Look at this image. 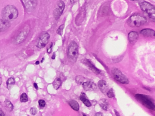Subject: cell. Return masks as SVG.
<instances>
[{"instance_id":"6da1fadb","label":"cell","mask_w":155,"mask_h":116,"mask_svg":"<svg viewBox=\"0 0 155 116\" xmlns=\"http://www.w3.org/2000/svg\"><path fill=\"white\" fill-rule=\"evenodd\" d=\"M18 16V10L13 6L8 5L2 10V19L9 22L16 19Z\"/></svg>"},{"instance_id":"7a4b0ae2","label":"cell","mask_w":155,"mask_h":116,"mask_svg":"<svg viewBox=\"0 0 155 116\" xmlns=\"http://www.w3.org/2000/svg\"><path fill=\"white\" fill-rule=\"evenodd\" d=\"M147 21V19L145 16L140 14H134L128 19L127 24L132 27H138L145 24Z\"/></svg>"},{"instance_id":"3957f363","label":"cell","mask_w":155,"mask_h":116,"mask_svg":"<svg viewBox=\"0 0 155 116\" xmlns=\"http://www.w3.org/2000/svg\"><path fill=\"white\" fill-rule=\"evenodd\" d=\"M78 46L75 41L70 43L68 49L67 56L70 60L76 62L78 56Z\"/></svg>"},{"instance_id":"277c9868","label":"cell","mask_w":155,"mask_h":116,"mask_svg":"<svg viewBox=\"0 0 155 116\" xmlns=\"http://www.w3.org/2000/svg\"><path fill=\"white\" fill-rule=\"evenodd\" d=\"M135 97L140 102L145 106L146 108H149V109L155 110V104L147 96L143 94H135Z\"/></svg>"},{"instance_id":"5b68a950","label":"cell","mask_w":155,"mask_h":116,"mask_svg":"<svg viewBox=\"0 0 155 116\" xmlns=\"http://www.w3.org/2000/svg\"><path fill=\"white\" fill-rule=\"evenodd\" d=\"M140 7L141 10L146 12L149 17L153 21L155 20V6L150 4L149 2H141L140 5Z\"/></svg>"},{"instance_id":"8992f818","label":"cell","mask_w":155,"mask_h":116,"mask_svg":"<svg viewBox=\"0 0 155 116\" xmlns=\"http://www.w3.org/2000/svg\"><path fill=\"white\" fill-rule=\"evenodd\" d=\"M111 72L114 78L118 82L124 84H127L129 83V81L127 77L118 68H112Z\"/></svg>"},{"instance_id":"52a82bcc","label":"cell","mask_w":155,"mask_h":116,"mask_svg":"<svg viewBox=\"0 0 155 116\" xmlns=\"http://www.w3.org/2000/svg\"><path fill=\"white\" fill-rule=\"evenodd\" d=\"M50 37V35L47 32H42L38 38L36 46L39 49H42L45 47L48 42Z\"/></svg>"},{"instance_id":"ba28073f","label":"cell","mask_w":155,"mask_h":116,"mask_svg":"<svg viewBox=\"0 0 155 116\" xmlns=\"http://www.w3.org/2000/svg\"><path fill=\"white\" fill-rule=\"evenodd\" d=\"M29 31V28L27 27H25L23 28V29L16 36L14 40L15 43H16V44H20L23 42L27 36Z\"/></svg>"},{"instance_id":"9c48e42d","label":"cell","mask_w":155,"mask_h":116,"mask_svg":"<svg viewBox=\"0 0 155 116\" xmlns=\"http://www.w3.org/2000/svg\"><path fill=\"white\" fill-rule=\"evenodd\" d=\"M65 3L62 1H59L57 2V7L53 11V16L56 20H58L60 18L65 8Z\"/></svg>"},{"instance_id":"30bf717a","label":"cell","mask_w":155,"mask_h":116,"mask_svg":"<svg viewBox=\"0 0 155 116\" xmlns=\"http://www.w3.org/2000/svg\"><path fill=\"white\" fill-rule=\"evenodd\" d=\"M22 1L28 11L34 10L37 5V0H22Z\"/></svg>"},{"instance_id":"8fae6325","label":"cell","mask_w":155,"mask_h":116,"mask_svg":"<svg viewBox=\"0 0 155 116\" xmlns=\"http://www.w3.org/2000/svg\"><path fill=\"white\" fill-rule=\"evenodd\" d=\"M85 15L86 11L85 8V7H83L82 8V10L80 11L79 13L76 17L75 22L78 26H79L80 25L82 24V22L84 20L85 18Z\"/></svg>"},{"instance_id":"7c38bea8","label":"cell","mask_w":155,"mask_h":116,"mask_svg":"<svg viewBox=\"0 0 155 116\" xmlns=\"http://www.w3.org/2000/svg\"><path fill=\"white\" fill-rule=\"evenodd\" d=\"M82 85L84 90L86 91H94L97 88L96 84L93 82L91 81H86L83 83Z\"/></svg>"},{"instance_id":"4fadbf2b","label":"cell","mask_w":155,"mask_h":116,"mask_svg":"<svg viewBox=\"0 0 155 116\" xmlns=\"http://www.w3.org/2000/svg\"><path fill=\"white\" fill-rule=\"evenodd\" d=\"M83 63L88 66L90 69L92 70V71L95 74H100V73H101L100 71L96 68L89 60H85L83 61Z\"/></svg>"},{"instance_id":"5bb4252c","label":"cell","mask_w":155,"mask_h":116,"mask_svg":"<svg viewBox=\"0 0 155 116\" xmlns=\"http://www.w3.org/2000/svg\"><path fill=\"white\" fill-rule=\"evenodd\" d=\"M98 86L101 92L104 94L107 93L108 91V86L107 83L103 80H100L98 83Z\"/></svg>"},{"instance_id":"9a60e30c","label":"cell","mask_w":155,"mask_h":116,"mask_svg":"<svg viewBox=\"0 0 155 116\" xmlns=\"http://www.w3.org/2000/svg\"><path fill=\"white\" fill-rule=\"evenodd\" d=\"M11 24L8 21L0 19V33L4 32L10 27Z\"/></svg>"},{"instance_id":"2e32d148","label":"cell","mask_w":155,"mask_h":116,"mask_svg":"<svg viewBox=\"0 0 155 116\" xmlns=\"http://www.w3.org/2000/svg\"><path fill=\"white\" fill-rule=\"evenodd\" d=\"M139 35L137 32L131 31L128 34V39L131 44H134L137 41Z\"/></svg>"},{"instance_id":"e0dca14e","label":"cell","mask_w":155,"mask_h":116,"mask_svg":"<svg viewBox=\"0 0 155 116\" xmlns=\"http://www.w3.org/2000/svg\"><path fill=\"white\" fill-rule=\"evenodd\" d=\"M140 33L143 36L146 37H154L155 31L150 29H143L140 31Z\"/></svg>"},{"instance_id":"ac0fdd59","label":"cell","mask_w":155,"mask_h":116,"mask_svg":"<svg viewBox=\"0 0 155 116\" xmlns=\"http://www.w3.org/2000/svg\"><path fill=\"white\" fill-rule=\"evenodd\" d=\"M80 100L82 101L84 104L85 105V106L88 107H90L92 106L91 103L90 102L89 100H88V99L85 93L82 92L80 97Z\"/></svg>"},{"instance_id":"d6986e66","label":"cell","mask_w":155,"mask_h":116,"mask_svg":"<svg viewBox=\"0 0 155 116\" xmlns=\"http://www.w3.org/2000/svg\"><path fill=\"white\" fill-rule=\"evenodd\" d=\"M100 106L103 110H108L109 108V104L108 100L105 99H101L99 102Z\"/></svg>"},{"instance_id":"ffe728a7","label":"cell","mask_w":155,"mask_h":116,"mask_svg":"<svg viewBox=\"0 0 155 116\" xmlns=\"http://www.w3.org/2000/svg\"><path fill=\"white\" fill-rule=\"evenodd\" d=\"M69 104L70 107L72 108L73 110L78 111L79 110V104L78 103L77 101L75 100H71L69 102Z\"/></svg>"},{"instance_id":"44dd1931","label":"cell","mask_w":155,"mask_h":116,"mask_svg":"<svg viewBox=\"0 0 155 116\" xmlns=\"http://www.w3.org/2000/svg\"><path fill=\"white\" fill-rule=\"evenodd\" d=\"M15 79L13 77L10 78L6 81L7 88H8V89H10L11 88H12L13 86L15 84Z\"/></svg>"},{"instance_id":"7402d4cb","label":"cell","mask_w":155,"mask_h":116,"mask_svg":"<svg viewBox=\"0 0 155 116\" xmlns=\"http://www.w3.org/2000/svg\"><path fill=\"white\" fill-rule=\"evenodd\" d=\"M62 80L60 78H56L54 80V82H53V86L54 89L56 90H57L59 88L60 86L62 85Z\"/></svg>"},{"instance_id":"603a6c76","label":"cell","mask_w":155,"mask_h":116,"mask_svg":"<svg viewBox=\"0 0 155 116\" xmlns=\"http://www.w3.org/2000/svg\"><path fill=\"white\" fill-rule=\"evenodd\" d=\"M4 104L7 110H8L9 112H12L13 109V106L12 105V102H10L9 100L8 99H6L5 101L4 102Z\"/></svg>"},{"instance_id":"cb8c5ba5","label":"cell","mask_w":155,"mask_h":116,"mask_svg":"<svg viewBox=\"0 0 155 116\" xmlns=\"http://www.w3.org/2000/svg\"><path fill=\"white\" fill-rule=\"evenodd\" d=\"M28 97L26 93H23L20 97V101L22 102H28Z\"/></svg>"},{"instance_id":"d4e9b609","label":"cell","mask_w":155,"mask_h":116,"mask_svg":"<svg viewBox=\"0 0 155 116\" xmlns=\"http://www.w3.org/2000/svg\"><path fill=\"white\" fill-rule=\"evenodd\" d=\"M85 80V78L82 76H77V77H76V82L78 83V84H82L83 83L85 82L84 81Z\"/></svg>"},{"instance_id":"484cf974","label":"cell","mask_w":155,"mask_h":116,"mask_svg":"<svg viewBox=\"0 0 155 116\" xmlns=\"http://www.w3.org/2000/svg\"><path fill=\"white\" fill-rule=\"evenodd\" d=\"M107 95H108V97L110 98H113L115 97L113 91L112 89H111L110 90L108 91V92H107Z\"/></svg>"},{"instance_id":"4316f807","label":"cell","mask_w":155,"mask_h":116,"mask_svg":"<svg viewBox=\"0 0 155 116\" xmlns=\"http://www.w3.org/2000/svg\"><path fill=\"white\" fill-rule=\"evenodd\" d=\"M64 28V25H62L58 28L57 30V31H56L58 34H59L60 36H62V33H63Z\"/></svg>"},{"instance_id":"83f0119b","label":"cell","mask_w":155,"mask_h":116,"mask_svg":"<svg viewBox=\"0 0 155 116\" xmlns=\"http://www.w3.org/2000/svg\"><path fill=\"white\" fill-rule=\"evenodd\" d=\"M30 112L31 114L33 115H35L37 112V110L36 109V108L35 107H32L31 108L30 110Z\"/></svg>"},{"instance_id":"f1b7e54d","label":"cell","mask_w":155,"mask_h":116,"mask_svg":"<svg viewBox=\"0 0 155 116\" xmlns=\"http://www.w3.org/2000/svg\"><path fill=\"white\" fill-rule=\"evenodd\" d=\"M38 103L41 107H44L45 106H46V103L45 101L42 99L39 100Z\"/></svg>"},{"instance_id":"f546056e","label":"cell","mask_w":155,"mask_h":116,"mask_svg":"<svg viewBox=\"0 0 155 116\" xmlns=\"http://www.w3.org/2000/svg\"><path fill=\"white\" fill-rule=\"evenodd\" d=\"M52 44L50 48H49L47 50V53H49V54L51 53V52L52 51Z\"/></svg>"},{"instance_id":"4dcf8cb0","label":"cell","mask_w":155,"mask_h":116,"mask_svg":"<svg viewBox=\"0 0 155 116\" xmlns=\"http://www.w3.org/2000/svg\"><path fill=\"white\" fill-rule=\"evenodd\" d=\"M114 111V112H115V113L116 116H120V115L119 113L118 112L117 110L115 109Z\"/></svg>"},{"instance_id":"1f68e13d","label":"cell","mask_w":155,"mask_h":116,"mask_svg":"<svg viewBox=\"0 0 155 116\" xmlns=\"http://www.w3.org/2000/svg\"><path fill=\"white\" fill-rule=\"evenodd\" d=\"M0 116H5V115L2 110H0Z\"/></svg>"},{"instance_id":"d6a6232c","label":"cell","mask_w":155,"mask_h":116,"mask_svg":"<svg viewBox=\"0 0 155 116\" xmlns=\"http://www.w3.org/2000/svg\"><path fill=\"white\" fill-rule=\"evenodd\" d=\"M95 116H102V114L101 113V112H97L95 114Z\"/></svg>"},{"instance_id":"836d02e7","label":"cell","mask_w":155,"mask_h":116,"mask_svg":"<svg viewBox=\"0 0 155 116\" xmlns=\"http://www.w3.org/2000/svg\"><path fill=\"white\" fill-rule=\"evenodd\" d=\"M34 87H35V88H36V89H38V85H37V84H36V83H34Z\"/></svg>"},{"instance_id":"e575fe53","label":"cell","mask_w":155,"mask_h":116,"mask_svg":"<svg viewBox=\"0 0 155 116\" xmlns=\"http://www.w3.org/2000/svg\"><path fill=\"white\" fill-rule=\"evenodd\" d=\"M55 58V54H54L53 55V56H52V59H54Z\"/></svg>"},{"instance_id":"d590c367","label":"cell","mask_w":155,"mask_h":116,"mask_svg":"<svg viewBox=\"0 0 155 116\" xmlns=\"http://www.w3.org/2000/svg\"><path fill=\"white\" fill-rule=\"evenodd\" d=\"M74 2H75V0H71V2L72 3H73Z\"/></svg>"},{"instance_id":"8d00e7d4","label":"cell","mask_w":155,"mask_h":116,"mask_svg":"<svg viewBox=\"0 0 155 116\" xmlns=\"http://www.w3.org/2000/svg\"><path fill=\"white\" fill-rule=\"evenodd\" d=\"M39 64V61H36V64Z\"/></svg>"},{"instance_id":"74e56055","label":"cell","mask_w":155,"mask_h":116,"mask_svg":"<svg viewBox=\"0 0 155 116\" xmlns=\"http://www.w3.org/2000/svg\"><path fill=\"white\" fill-rule=\"evenodd\" d=\"M131 1H139V0H131Z\"/></svg>"},{"instance_id":"f35d334b","label":"cell","mask_w":155,"mask_h":116,"mask_svg":"<svg viewBox=\"0 0 155 116\" xmlns=\"http://www.w3.org/2000/svg\"><path fill=\"white\" fill-rule=\"evenodd\" d=\"M84 116H86V115H84Z\"/></svg>"}]
</instances>
